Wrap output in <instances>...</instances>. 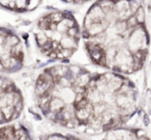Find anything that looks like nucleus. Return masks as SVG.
Listing matches in <instances>:
<instances>
[{
  "label": "nucleus",
  "mask_w": 151,
  "mask_h": 140,
  "mask_svg": "<svg viewBox=\"0 0 151 140\" xmlns=\"http://www.w3.org/2000/svg\"><path fill=\"white\" fill-rule=\"evenodd\" d=\"M23 109V100L19 90L9 80L1 82V123L14 120Z\"/></svg>",
  "instance_id": "f257e3e1"
},
{
  "label": "nucleus",
  "mask_w": 151,
  "mask_h": 140,
  "mask_svg": "<svg viewBox=\"0 0 151 140\" xmlns=\"http://www.w3.org/2000/svg\"><path fill=\"white\" fill-rule=\"evenodd\" d=\"M103 140H149L140 131L117 128L107 134Z\"/></svg>",
  "instance_id": "f03ea898"
},
{
  "label": "nucleus",
  "mask_w": 151,
  "mask_h": 140,
  "mask_svg": "<svg viewBox=\"0 0 151 140\" xmlns=\"http://www.w3.org/2000/svg\"><path fill=\"white\" fill-rule=\"evenodd\" d=\"M1 140H31V138L23 125H9L1 129Z\"/></svg>",
  "instance_id": "7ed1b4c3"
},
{
  "label": "nucleus",
  "mask_w": 151,
  "mask_h": 140,
  "mask_svg": "<svg viewBox=\"0 0 151 140\" xmlns=\"http://www.w3.org/2000/svg\"><path fill=\"white\" fill-rule=\"evenodd\" d=\"M40 140H82L77 137L70 135H62V134H52V135H46L40 138Z\"/></svg>",
  "instance_id": "20e7f679"
},
{
  "label": "nucleus",
  "mask_w": 151,
  "mask_h": 140,
  "mask_svg": "<svg viewBox=\"0 0 151 140\" xmlns=\"http://www.w3.org/2000/svg\"><path fill=\"white\" fill-rule=\"evenodd\" d=\"M136 18H137V20H138L139 24L142 25V24L144 23V12H143L142 9H140L136 13Z\"/></svg>",
  "instance_id": "39448f33"
},
{
  "label": "nucleus",
  "mask_w": 151,
  "mask_h": 140,
  "mask_svg": "<svg viewBox=\"0 0 151 140\" xmlns=\"http://www.w3.org/2000/svg\"><path fill=\"white\" fill-rule=\"evenodd\" d=\"M0 3L3 7H9V3H11V0H0Z\"/></svg>",
  "instance_id": "423d86ee"
},
{
  "label": "nucleus",
  "mask_w": 151,
  "mask_h": 140,
  "mask_svg": "<svg viewBox=\"0 0 151 140\" xmlns=\"http://www.w3.org/2000/svg\"><path fill=\"white\" fill-rule=\"evenodd\" d=\"M83 1L84 0H73V3L75 4H81V3H83Z\"/></svg>",
  "instance_id": "0eeeda50"
}]
</instances>
